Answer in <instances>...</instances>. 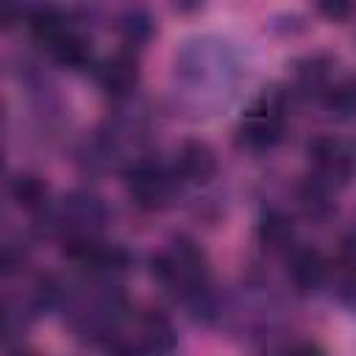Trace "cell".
I'll return each instance as SVG.
<instances>
[{
    "label": "cell",
    "mask_w": 356,
    "mask_h": 356,
    "mask_svg": "<svg viewBox=\"0 0 356 356\" xmlns=\"http://www.w3.org/2000/svg\"><path fill=\"white\" fill-rule=\"evenodd\" d=\"M153 278L181 303H186L197 317L211 314V292H209V261L206 253L192 239H172L164 250H159L150 261Z\"/></svg>",
    "instance_id": "obj_1"
},
{
    "label": "cell",
    "mask_w": 356,
    "mask_h": 356,
    "mask_svg": "<svg viewBox=\"0 0 356 356\" xmlns=\"http://www.w3.org/2000/svg\"><path fill=\"white\" fill-rule=\"evenodd\" d=\"M125 295L111 281H97L95 286H86L83 292H75L70 298L67 323L78 339L114 348L117 337H122L120 325L125 320Z\"/></svg>",
    "instance_id": "obj_2"
},
{
    "label": "cell",
    "mask_w": 356,
    "mask_h": 356,
    "mask_svg": "<svg viewBox=\"0 0 356 356\" xmlns=\"http://www.w3.org/2000/svg\"><path fill=\"white\" fill-rule=\"evenodd\" d=\"M236 78L234 58L225 47V42L211 39H195L189 42L181 56H175V81L186 92H197L206 97L222 95Z\"/></svg>",
    "instance_id": "obj_3"
},
{
    "label": "cell",
    "mask_w": 356,
    "mask_h": 356,
    "mask_svg": "<svg viewBox=\"0 0 356 356\" xmlns=\"http://www.w3.org/2000/svg\"><path fill=\"white\" fill-rule=\"evenodd\" d=\"M33 42L50 53L53 61L70 70H83L92 61V47L86 36L53 6H39L28 19Z\"/></svg>",
    "instance_id": "obj_4"
},
{
    "label": "cell",
    "mask_w": 356,
    "mask_h": 356,
    "mask_svg": "<svg viewBox=\"0 0 356 356\" xmlns=\"http://www.w3.org/2000/svg\"><path fill=\"white\" fill-rule=\"evenodd\" d=\"M50 220L67 250V248H78V245L100 239L108 222V209L95 192L72 189L56 203V209L50 211Z\"/></svg>",
    "instance_id": "obj_5"
},
{
    "label": "cell",
    "mask_w": 356,
    "mask_h": 356,
    "mask_svg": "<svg viewBox=\"0 0 356 356\" xmlns=\"http://www.w3.org/2000/svg\"><path fill=\"white\" fill-rule=\"evenodd\" d=\"M286 128V103L278 89L261 92L239 120V142L250 150H270L281 142Z\"/></svg>",
    "instance_id": "obj_6"
},
{
    "label": "cell",
    "mask_w": 356,
    "mask_h": 356,
    "mask_svg": "<svg viewBox=\"0 0 356 356\" xmlns=\"http://www.w3.org/2000/svg\"><path fill=\"white\" fill-rule=\"evenodd\" d=\"M125 189H128V197L139 209L159 211L172 200L175 178L161 164H156L150 159H136V161H131V167L125 172Z\"/></svg>",
    "instance_id": "obj_7"
},
{
    "label": "cell",
    "mask_w": 356,
    "mask_h": 356,
    "mask_svg": "<svg viewBox=\"0 0 356 356\" xmlns=\"http://www.w3.org/2000/svg\"><path fill=\"white\" fill-rule=\"evenodd\" d=\"M309 164L312 175L331 189H339L350 181L356 170V153L337 136H317L309 145Z\"/></svg>",
    "instance_id": "obj_8"
},
{
    "label": "cell",
    "mask_w": 356,
    "mask_h": 356,
    "mask_svg": "<svg viewBox=\"0 0 356 356\" xmlns=\"http://www.w3.org/2000/svg\"><path fill=\"white\" fill-rule=\"evenodd\" d=\"M175 345H178V337H175L172 320L159 309H147L145 314H139L134 320V334L128 337L122 350L170 353V350H175Z\"/></svg>",
    "instance_id": "obj_9"
},
{
    "label": "cell",
    "mask_w": 356,
    "mask_h": 356,
    "mask_svg": "<svg viewBox=\"0 0 356 356\" xmlns=\"http://www.w3.org/2000/svg\"><path fill=\"white\" fill-rule=\"evenodd\" d=\"M220 164H217V153L209 142L203 139H184L175 150V178L186 181V184H209L217 175Z\"/></svg>",
    "instance_id": "obj_10"
},
{
    "label": "cell",
    "mask_w": 356,
    "mask_h": 356,
    "mask_svg": "<svg viewBox=\"0 0 356 356\" xmlns=\"http://www.w3.org/2000/svg\"><path fill=\"white\" fill-rule=\"evenodd\" d=\"M97 83L111 100H125L139 86V61L131 50H117L97 67Z\"/></svg>",
    "instance_id": "obj_11"
},
{
    "label": "cell",
    "mask_w": 356,
    "mask_h": 356,
    "mask_svg": "<svg viewBox=\"0 0 356 356\" xmlns=\"http://www.w3.org/2000/svg\"><path fill=\"white\" fill-rule=\"evenodd\" d=\"M286 275H289V284L300 295H312L328 281V261L323 259L320 250L295 245L286 253Z\"/></svg>",
    "instance_id": "obj_12"
},
{
    "label": "cell",
    "mask_w": 356,
    "mask_h": 356,
    "mask_svg": "<svg viewBox=\"0 0 356 356\" xmlns=\"http://www.w3.org/2000/svg\"><path fill=\"white\" fill-rule=\"evenodd\" d=\"M337 61L328 56H309L295 67V83L303 95H314L320 97L323 89L331 83V78L337 75Z\"/></svg>",
    "instance_id": "obj_13"
},
{
    "label": "cell",
    "mask_w": 356,
    "mask_h": 356,
    "mask_svg": "<svg viewBox=\"0 0 356 356\" xmlns=\"http://www.w3.org/2000/svg\"><path fill=\"white\" fill-rule=\"evenodd\" d=\"M320 103L339 120L356 117V75L353 72H337L331 83L323 89Z\"/></svg>",
    "instance_id": "obj_14"
},
{
    "label": "cell",
    "mask_w": 356,
    "mask_h": 356,
    "mask_svg": "<svg viewBox=\"0 0 356 356\" xmlns=\"http://www.w3.org/2000/svg\"><path fill=\"white\" fill-rule=\"evenodd\" d=\"M259 242L270 253H289L295 248V228L284 211H267L259 222Z\"/></svg>",
    "instance_id": "obj_15"
},
{
    "label": "cell",
    "mask_w": 356,
    "mask_h": 356,
    "mask_svg": "<svg viewBox=\"0 0 356 356\" xmlns=\"http://www.w3.org/2000/svg\"><path fill=\"white\" fill-rule=\"evenodd\" d=\"M11 197L28 214H42L50 209V189L36 175H17L11 181Z\"/></svg>",
    "instance_id": "obj_16"
},
{
    "label": "cell",
    "mask_w": 356,
    "mask_h": 356,
    "mask_svg": "<svg viewBox=\"0 0 356 356\" xmlns=\"http://www.w3.org/2000/svg\"><path fill=\"white\" fill-rule=\"evenodd\" d=\"M331 195H334V189H331L328 184L317 181L314 175H309V181H306V184L300 186V192H298L300 206H303V211H306L312 220H325V217L337 209V203L331 200Z\"/></svg>",
    "instance_id": "obj_17"
},
{
    "label": "cell",
    "mask_w": 356,
    "mask_h": 356,
    "mask_svg": "<svg viewBox=\"0 0 356 356\" xmlns=\"http://www.w3.org/2000/svg\"><path fill=\"white\" fill-rule=\"evenodd\" d=\"M120 33H122V39L128 42V44H142V42H147L150 39V33H153V22H150V17L145 14V11H128L122 19H120Z\"/></svg>",
    "instance_id": "obj_18"
},
{
    "label": "cell",
    "mask_w": 356,
    "mask_h": 356,
    "mask_svg": "<svg viewBox=\"0 0 356 356\" xmlns=\"http://www.w3.org/2000/svg\"><path fill=\"white\" fill-rule=\"evenodd\" d=\"M317 8L331 22H345L356 14V0H317Z\"/></svg>",
    "instance_id": "obj_19"
}]
</instances>
